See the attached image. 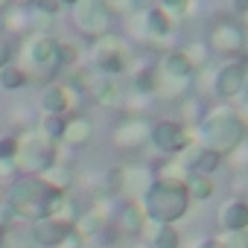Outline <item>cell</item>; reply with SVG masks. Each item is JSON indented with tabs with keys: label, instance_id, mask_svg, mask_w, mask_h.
Wrapping results in <instances>:
<instances>
[{
	"label": "cell",
	"instance_id": "1",
	"mask_svg": "<svg viewBox=\"0 0 248 248\" xmlns=\"http://www.w3.org/2000/svg\"><path fill=\"white\" fill-rule=\"evenodd\" d=\"M193 138H196V143H202L204 149H210L213 155H219L225 161L248 138V132L231 105H210L204 111V117L196 123Z\"/></svg>",
	"mask_w": 248,
	"mask_h": 248
},
{
	"label": "cell",
	"instance_id": "2",
	"mask_svg": "<svg viewBox=\"0 0 248 248\" xmlns=\"http://www.w3.org/2000/svg\"><path fill=\"white\" fill-rule=\"evenodd\" d=\"M64 196H67V193L53 190V187L44 184L38 175H27V178L12 181L9 196H6V204L12 207L15 219L38 222V219L53 216V213L59 210V204L64 202Z\"/></svg>",
	"mask_w": 248,
	"mask_h": 248
},
{
	"label": "cell",
	"instance_id": "3",
	"mask_svg": "<svg viewBox=\"0 0 248 248\" xmlns=\"http://www.w3.org/2000/svg\"><path fill=\"white\" fill-rule=\"evenodd\" d=\"M140 207L152 225H175L178 219H184L190 213L193 202L187 196V187L152 181L149 190L140 196Z\"/></svg>",
	"mask_w": 248,
	"mask_h": 248
},
{
	"label": "cell",
	"instance_id": "4",
	"mask_svg": "<svg viewBox=\"0 0 248 248\" xmlns=\"http://www.w3.org/2000/svg\"><path fill=\"white\" fill-rule=\"evenodd\" d=\"M15 53H18V64L30 73V79H38V82H53L56 79L59 62H56L53 32H30L27 38H21Z\"/></svg>",
	"mask_w": 248,
	"mask_h": 248
},
{
	"label": "cell",
	"instance_id": "5",
	"mask_svg": "<svg viewBox=\"0 0 248 248\" xmlns=\"http://www.w3.org/2000/svg\"><path fill=\"white\" fill-rule=\"evenodd\" d=\"M59 161V143L47 140L35 126L18 135V149H15V172L21 175H41Z\"/></svg>",
	"mask_w": 248,
	"mask_h": 248
},
{
	"label": "cell",
	"instance_id": "6",
	"mask_svg": "<svg viewBox=\"0 0 248 248\" xmlns=\"http://www.w3.org/2000/svg\"><path fill=\"white\" fill-rule=\"evenodd\" d=\"M88 62H91L93 70H99V73H105V76H120V73H126V70H129L132 56H129L126 41L117 38L114 32H108V35L91 41Z\"/></svg>",
	"mask_w": 248,
	"mask_h": 248
},
{
	"label": "cell",
	"instance_id": "7",
	"mask_svg": "<svg viewBox=\"0 0 248 248\" xmlns=\"http://www.w3.org/2000/svg\"><path fill=\"white\" fill-rule=\"evenodd\" d=\"M70 27H73L82 38L96 41V38H102V35L111 32L114 18H111V12L105 9L102 0H79V3L70 6Z\"/></svg>",
	"mask_w": 248,
	"mask_h": 248
},
{
	"label": "cell",
	"instance_id": "8",
	"mask_svg": "<svg viewBox=\"0 0 248 248\" xmlns=\"http://www.w3.org/2000/svg\"><path fill=\"white\" fill-rule=\"evenodd\" d=\"M193 129L184 126L181 120H155L152 123V132H149V143L164 155V158H178L190 143H193Z\"/></svg>",
	"mask_w": 248,
	"mask_h": 248
},
{
	"label": "cell",
	"instance_id": "9",
	"mask_svg": "<svg viewBox=\"0 0 248 248\" xmlns=\"http://www.w3.org/2000/svg\"><path fill=\"white\" fill-rule=\"evenodd\" d=\"M126 27L129 32L138 38V41H164L175 32V21L161 9V6H149V9H138L132 18H126Z\"/></svg>",
	"mask_w": 248,
	"mask_h": 248
},
{
	"label": "cell",
	"instance_id": "10",
	"mask_svg": "<svg viewBox=\"0 0 248 248\" xmlns=\"http://www.w3.org/2000/svg\"><path fill=\"white\" fill-rule=\"evenodd\" d=\"M204 44H207L210 53H216V56L239 59V53L245 50V30H242V24H236L233 18L219 15V18L210 24Z\"/></svg>",
	"mask_w": 248,
	"mask_h": 248
},
{
	"label": "cell",
	"instance_id": "11",
	"mask_svg": "<svg viewBox=\"0 0 248 248\" xmlns=\"http://www.w3.org/2000/svg\"><path fill=\"white\" fill-rule=\"evenodd\" d=\"M149 132H152V123L140 114H126L111 132V143L120 152H138L149 143Z\"/></svg>",
	"mask_w": 248,
	"mask_h": 248
},
{
	"label": "cell",
	"instance_id": "12",
	"mask_svg": "<svg viewBox=\"0 0 248 248\" xmlns=\"http://www.w3.org/2000/svg\"><path fill=\"white\" fill-rule=\"evenodd\" d=\"M245 76H248V62L245 59H228L213 73V93L219 99H236V96H242Z\"/></svg>",
	"mask_w": 248,
	"mask_h": 248
},
{
	"label": "cell",
	"instance_id": "13",
	"mask_svg": "<svg viewBox=\"0 0 248 248\" xmlns=\"http://www.w3.org/2000/svg\"><path fill=\"white\" fill-rule=\"evenodd\" d=\"M76 96H79V91H73L70 85H64V82H59V79H53V82H47V85H44V91H41V96H38L41 114L64 117L67 111H73Z\"/></svg>",
	"mask_w": 248,
	"mask_h": 248
},
{
	"label": "cell",
	"instance_id": "14",
	"mask_svg": "<svg viewBox=\"0 0 248 248\" xmlns=\"http://www.w3.org/2000/svg\"><path fill=\"white\" fill-rule=\"evenodd\" d=\"M70 236H73V225H70V222H62V219H53V216L38 219V222H32V228H30V239H32L35 245H41V248H59V245H64Z\"/></svg>",
	"mask_w": 248,
	"mask_h": 248
},
{
	"label": "cell",
	"instance_id": "15",
	"mask_svg": "<svg viewBox=\"0 0 248 248\" xmlns=\"http://www.w3.org/2000/svg\"><path fill=\"white\" fill-rule=\"evenodd\" d=\"M114 228H117V233H123V236H143L146 228H149V219H146L140 202H132V199L123 202V204L114 210Z\"/></svg>",
	"mask_w": 248,
	"mask_h": 248
},
{
	"label": "cell",
	"instance_id": "16",
	"mask_svg": "<svg viewBox=\"0 0 248 248\" xmlns=\"http://www.w3.org/2000/svg\"><path fill=\"white\" fill-rule=\"evenodd\" d=\"M178 161L184 164V170L190 172V175H213L219 167H222V158L219 155H213L210 149H204L202 143H190L181 155H178Z\"/></svg>",
	"mask_w": 248,
	"mask_h": 248
},
{
	"label": "cell",
	"instance_id": "17",
	"mask_svg": "<svg viewBox=\"0 0 248 248\" xmlns=\"http://www.w3.org/2000/svg\"><path fill=\"white\" fill-rule=\"evenodd\" d=\"M216 222L222 231H248V202L242 196H231L219 204Z\"/></svg>",
	"mask_w": 248,
	"mask_h": 248
},
{
	"label": "cell",
	"instance_id": "18",
	"mask_svg": "<svg viewBox=\"0 0 248 248\" xmlns=\"http://www.w3.org/2000/svg\"><path fill=\"white\" fill-rule=\"evenodd\" d=\"M93 140V123L82 114H73V117H64V132H62V146H70V149H82Z\"/></svg>",
	"mask_w": 248,
	"mask_h": 248
},
{
	"label": "cell",
	"instance_id": "19",
	"mask_svg": "<svg viewBox=\"0 0 248 248\" xmlns=\"http://www.w3.org/2000/svg\"><path fill=\"white\" fill-rule=\"evenodd\" d=\"M108 225V207L102 210V204H93L91 210H82L73 222V236L76 239H91V236H99Z\"/></svg>",
	"mask_w": 248,
	"mask_h": 248
},
{
	"label": "cell",
	"instance_id": "20",
	"mask_svg": "<svg viewBox=\"0 0 248 248\" xmlns=\"http://www.w3.org/2000/svg\"><path fill=\"white\" fill-rule=\"evenodd\" d=\"M149 184H152V170H146V167H138V164H132V167H123V196H129L132 202H138L146 190H149Z\"/></svg>",
	"mask_w": 248,
	"mask_h": 248
},
{
	"label": "cell",
	"instance_id": "21",
	"mask_svg": "<svg viewBox=\"0 0 248 248\" xmlns=\"http://www.w3.org/2000/svg\"><path fill=\"white\" fill-rule=\"evenodd\" d=\"M0 24H3V35H9V38H27L30 32H32V27H30V9L27 6H9L3 15H0Z\"/></svg>",
	"mask_w": 248,
	"mask_h": 248
},
{
	"label": "cell",
	"instance_id": "22",
	"mask_svg": "<svg viewBox=\"0 0 248 248\" xmlns=\"http://www.w3.org/2000/svg\"><path fill=\"white\" fill-rule=\"evenodd\" d=\"M158 70H161L164 76H172V79H193V73H196L193 64L187 62V56H184L181 47L164 53V59L158 62Z\"/></svg>",
	"mask_w": 248,
	"mask_h": 248
},
{
	"label": "cell",
	"instance_id": "23",
	"mask_svg": "<svg viewBox=\"0 0 248 248\" xmlns=\"http://www.w3.org/2000/svg\"><path fill=\"white\" fill-rule=\"evenodd\" d=\"M190 178V172L184 170V164L178 158H164L155 172H152V181H161V184H175V187H184Z\"/></svg>",
	"mask_w": 248,
	"mask_h": 248
},
{
	"label": "cell",
	"instance_id": "24",
	"mask_svg": "<svg viewBox=\"0 0 248 248\" xmlns=\"http://www.w3.org/2000/svg\"><path fill=\"white\" fill-rule=\"evenodd\" d=\"M30 82H32L30 73H27L18 62H9V64L0 67V88H3L6 93H12V91H24Z\"/></svg>",
	"mask_w": 248,
	"mask_h": 248
},
{
	"label": "cell",
	"instance_id": "25",
	"mask_svg": "<svg viewBox=\"0 0 248 248\" xmlns=\"http://www.w3.org/2000/svg\"><path fill=\"white\" fill-rule=\"evenodd\" d=\"M158 62L155 64H140L135 70V79H132V91L135 93H143V96H155V88H158Z\"/></svg>",
	"mask_w": 248,
	"mask_h": 248
},
{
	"label": "cell",
	"instance_id": "26",
	"mask_svg": "<svg viewBox=\"0 0 248 248\" xmlns=\"http://www.w3.org/2000/svg\"><path fill=\"white\" fill-rule=\"evenodd\" d=\"M146 233L152 239V248H181V231L175 225H152L146 228Z\"/></svg>",
	"mask_w": 248,
	"mask_h": 248
},
{
	"label": "cell",
	"instance_id": "27",
	"mask_svg": "<svg viewBox=\"0 0 248 248\" xmlns=\"http://www.w3.org/2000/svg\"><path fill=\"white\" fill-rule=\"evenodd\" d=\"M38 178H41L44 184H50L53 190H59V193H67L70 184H73V172H70V167L62 164V161H56V164H53L50 170H44Z\"/></svg>",
	"mask_w": 248,
	"mask_h": 248
},
{
	"label": "cell",
	"instance_id": "28",
	"mask_svg": "<svg viewBox=\"0 0 248 248\" xmlns=\"http://www.w3.org/2000/svg\"><path fill=\"white\" fill-rule=\"evenodd\" d=\"M184 187H187L190 202H207V199L216 193V184H213L210 175H190Z\"/></svg>",
	"mask_w": 248,
	"mask_h": 248
},
{
	"label": "cell",
	"instance_id": "29",
	"mask_svg": "<svg viewBox=\"0 0 248 248\" xmlns=\"http://www.w3.org/2000/svg\"><path fill=\"white\" fill-rule=\"evenodd\" d=\"M184 56H187V62L193 64V70H199V67H204L207 62H210V47L204 44V38H196V41H187L184 47Z\"/></svg>",
	"mask_w": 248,
	"mask_h": 248
},
{
	"label": "cell",
	"instance_id": "30",
	"mask_svg": "<svg viewBox=\"0 0 248 248\" xmlns=\"http://www.w3.org/2000/svg\"><path fill=\"white\" fill-rule=\"evenodd\" d=\"M35 129L47 138V140H53V143H59L62 140V132H64V117H53V114H41L38 117V123H35Z\"/></svg>",
	"mask_w": 248,
	"mask_h": 248
},
{
	"label": "cell",
	"instance_id": "31",
	"mask_svg": "<svg viewBox=\"0 0 248 248\" xmlns=\"http://www.w3.org/2000/svg\"><path fill=\"white\" fill-rule=\"evenodd\" d=\"M56 62L62 67H76L79 64V47L73 41H56Z\"/></svg>",
	"mask_w": 248,
	"mask_h": 248
},
{
	"label": "cell",
	"instance_id": "32",
	"mask_svg": "<svg viewBox=\"0 0 248 248\" xmlns=\"http://www.w3.org/2000/svg\"><path fill=\"white\" fill-rule=\"evenodd\" d=\"M105 9L111 12V18H132L138 9H140V0H102Z\"/></svg>",
	"mask_w": 248,
	"mask_h": 248
},
{
	"label": "cell",
	"instance_id": "33",
	"mask_svg": "<svg viewBox=\"0 0 248 248\" xmlns=\"http://www.w3.org/2000/svg\"><path fill=\"white\" fill-rule=\"evenodd\" d=\"M228 161H231V167H233L236 175H248V138L228 155Z\"/></svg>",
	"mask_w": 248,
	"mask_h": 248
},
{
	"label": "cell",
	"instance_id": "34",
	"mask_svg": "<svg viewBox=\"0 0 248 248\" xmlns=\"http://www.w3.org/2000/svg\"><path fill=\"white\" fill-rule=\"evenodd\" d=\"M158 6L175 21V18H184L187 12H190V6H193V0H158Z\"/></svg>",
	"mask_w": 248,
	"mask_h": 248
},
{
	"label": "cell",
	"instance_id": "35",
	"mask_svg": "<svg viewBox=\"0 0 248 248\" xmlns=\"http://www.w3.org/2000/svg\"><path fill=\"white\" fill-rule=\"evenodd\" d=\"M9 120H12V126H21L24 132L35 126V117L30 114V105H15V108L9 111Z\"/></svg>",
	"mask_w": 248,
	"mask_h": 248
},
{
	"label": "cell",
	"instance_id": "36",
	"mask_svg": "<svg viewBox=\"0 0 248 248\" xmlns=\"http://www.w3.org/2000/svg\"><path fill=\"white\" fill-rule=\"evenodd\" d=\"M216 239L225 248H248V231H222Z\"/></svg>",
	"mask_w": 248,
	"mask_h": 248
},
{
	"label": "cell",
	"instance_id": "37",
	"mask_svg": "<svg viewBox=\"0 0 248 248\" xmlns=\"http://www.w3.org/2000/svg\"><path fill=\"white\" fill-rule=\"evenodd\" d=\"M18 149V135H3L0 138V161H12Z\"/></svg>",
	"mask_w": 248,
	"mask_h": 248
},
{
	"label": "cell",
	"instance_id": "38",
	"mask_svg": "<svg viewBox=\"0 0 248 248\" xmlns=\"http://www.w3.org/2000/svg\"><path fill=\"white\" fill-rule=\"evenodd\" d=\"M9 62H15V41L0 32V67L9 64Z\"/></svg>",
	"mask_w": 248,
	"mask_h": 248
},
{
	"label": "cell",
	"instance_id": "39",
	"mask_svg": "<svg viewBox=\"0 0 248 248\" xmlns=\"http://www.w3.org/2000/svg\"><path fill=\"white\" fill-rule=\"evenodd\" d=\"M12 222H15L12 207H9L6 202H0V231H9V228H12Z\"/></svg>",
	"mask_w": 248,
	"mask_h": 248
},
{
	"label": "cell",
	"instance_id": "40",
	"mask_svg": "<svg viewBox=\"0 0 248 248\" xmlns=\"http://www.w3.org/2000/svg\"><path fill=\"white\" fill-rule=\"evenodd\" d=\"M193 248H225L216 236H202V239H196L193 242Z\"/></svg>",
	"mask_w": 248,
	"mask_h": 248
},
{
	"label": "cell",
	"instance_id": "41",
	"mask_svg": "<svg viewBox=\"0 0 248 248\" xmlns=\"http://www.w3.org/2000/svg\"><path fill=\"white\" fill-rule=\"evenodd\" d=\"M12 175H15V164H12V161H0V178H3V181H12Z\"/></svg>",
	"mask_w": 248,
	"mask_h": 248
},
{
	"label": "cell",
	"instance_id": "42",
	"mask_svg": "<svg viewBox=\"0 0 248 248\" xmlns=\"http://www.w3.org/2000/svg\"><path fill=\"white\" fill-rule=\"evenodd\" d=\"M231 6H233L236 15H242V18L248 15V0H231Z\"/></svg>",
	"mask_w": 248,
	"mask_h": 248
},
{
	"label": "cell",
	"instance_id": "43",
	"mask_svg": "<svg viewBox=\"0 0 248 248\" xmlns=\"http://www.w3.org/2000/svg\"><path fill=\"white\" fill-rule=\"evenodd\" d=\"M236 114H239V120H242V126H245V132H248V102H245V105H242V108H239Z\"/></svg>",
	"mask_w": 248,
	"mask_h": 248
},
{
	"label": "cell",
	"instance_id": "44",
	"mask_svg": "<svg viewBox=\"0 0 248 248\" xmlns=\"http://www.w3.org/2000/svg\"><path fill=\"white\" fill-rule=\"evenodd\" d=\"M12 3H15V6H27V9H30V6L35 3V0H12Z\"/></svg>",
	"mask_w": 248,
	"mask_h": 248
},
{
	"label": "cell",
	"instance_id": "45",
	"mask_svg": "<svg viewBox=\"0 0 248 248\" xmlns=\"http://www.w3.org/2000/svg\"><path fill=\"white\" fill-rule=\"evenodd\" d=\"M9 6H12V0H0V15H3V12H6Z\"/></svg>",
	"mask_w": 248,
	"mask_h": 248
},
{
	"label": "cell",
	"instance_id": "46",
	"mask_svg": "<svg viewBox=\"0 0 248 248\" xmlns=\"http://www.w3.org/2000/svg\"><path fill=\"white\" fill-rule=\"evenodd\" d=\"M59 3H62V6H67V9H70V6H73V3H79V0H59Z\"/></svg>",
	"mask_w": 248,
	"mask_h": 248
},
{
	"label": "cell",
	"instance_id": "47",
	"mask_svg": "<svg viewBox=\"0 0 248 248\" xmlns=\"http://www.w3.org/2000/svg\"><path fill=\"white\" fill-rule=\"evenodd\" d=\"M0 248H6V231H0Z\"/></svg>",
	"mask_w": 248,
	"mask_h": 248
},
{
	"label": "cell",
	"instance_id": "48",
	"mask_svg": "<svg viewBox=\"0 0 248 248\" xmlns=\"http://www.w3.org/2000/svg\"><path fill=\"white\" fill-rule=\"evenodd\" d=\"M242 96H245V102H248V76H245V88H242Z\"/></svg>",
	"mask_w": 248,
	"mask_h": 248
},
{
	"label": "cell",
	"instance_id": "49",
	"mask_svg": "<svg viewBox=\"0 0 248 248\" xmlns=\"http://www.w3.org/2000/svg\"><path fill=\"white\" fill-rule=\"evenodd\" d=\"M0 32H3V24H0Z\"/></svg>",
	"mask_w": 248,
	"mask_h": 248
},
{
	"label": "cell",
	"instance_id": "50",
	"mask_svg": "<svg viewBox=\"0 0 248 248\" xmlns=\"http://www.w3.org/2000/svg\"><path fill=\"white\" fill-rule=\"evenodd\" d=\"M0 202H3V199H0Z\"/></svg>",
	"mask_w": 248,
	"mask_h": 248
}]
</instances>
